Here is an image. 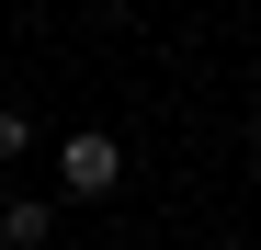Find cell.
Listing matches in <instances>:
<instances>
[{
  "label": "cell",
  "mask_w": 261,
  "mask_h": 250,
  "mask_svg": "<svg viewBox=\"0 0 261 250\" xmlns=\"http://www.w3.org/2000/svg\"><path fill=\"white\" fill-rule=\"evenodd\" d=\"M125 182V137H114V125H68V137H57V193L68 205H102Z\"/></svg>",
  "instance_id": "obj_1"
},
{
  "label": "cell",
  "mask_w": 261,
  "mask_h": 250,
  "mask_svg": "<svg viewBox=\"0 0 261 250\" xmlns=\"http://www.w3.org/2000/svg\"><path fill=\"white\" fill-rule=\"evenodd\" d=\"M57 239V205L46 193H12V205H0V250H46Z\"/></svg>",
  "instance_id": "obj_2"
},
{
  "label": "cell",
  "mask_w": 261,
  "mask_h": 250,
  "mask_svg": "<svg viewBox=\"0 0 261 250\" xmlns=\"http://www.w3.org/2000/svg\"><path fill=\"white\" fill-rule=\"evenodd\" d=\"M23 148H34V125H23L12 103H0V159H23Z\"/></svg>",
  "instance_id": "obj_3"
},
{
  "label": "cell",
  "mask_w": 261,
  "mask_h": 250,
  "mask_svg": "<svg viewBox=\"0 0 261 250\" xmlns=\"http://www.w3.org/2000/svg\"><path fill=\"white\" fill-rule=\"evenodd\" d=\"M250 125H261V80H250Z\"/></svg>",
  "instance_id": "obj_4"
},
{
  "label": "cell",
  "mask_w": 261,
  "mask_h": 250,
  "mask_svg": "<svg viewBox=\"0 0 261 250\" xmlns=\"http://www.w3.org/2000/svg\"><path fill=\"white\" fill-rule=\"evenodd\" d=\"M0 12H23V0H0Z\"/></svg>",
  "instance_id": "obj_5"
}]
</instances>
